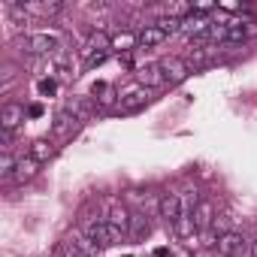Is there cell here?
I'll return each instance as SVG.
<instances>
[{
  "label": "cell",
  "mask_w": 257,
  "mask_h": 257,
  "mask_svg": "<svg viewBox=\"0 0 257 257\" xmlns=\"http://www.w3.org/2000/svg\"><path fill=\"white\" fill-rule=\"evenodd\" d=\"M16 158L10 155V152H4V155H0V179H4V182H13V176H16Z\"/></svg>",
  "instance_id": "obj_20"
},
{
  "label": "cell",
  "mask_w": 257,
  "mask_h": 257,
  "mask_svg": "<svg viewBox=\"0 0 257 257\" xmlns=\"http://www.w3.org/2000/svg\"><path fill=\"white\" fill-rule=\"evenodd\" d=\"M46 115V106L43 103H31L28 106V118H43Z\"/></svg>",
  "instance_id": "obj_25"
},
{
  "label": "cell",
  "mask_w": 257,
  "mask_h": 257,
  "mask_svg": "<svg viewBox=\"0 0 257 257\" xmlns=\"http://www.w3.org/2000/svg\"><path fill=\"white\" fill-rule=\"evenodd\" d=\"M22 121H25V106L22 103H4V112H0V127H4L7 134H13Z\"/></svg>",
  "instance_id": "obj_10"
},
{
  "label": "cell",
  "mask_w": 257,
  "mask_h": 257,
  "mask_svg": "<svg viewBox=\"0 0 257 257\" xmlns=\"http://www.w3.org/2000/svg\"><path fill=\"white\" fill-rule=\"evenodd\" d=\"M37 170H40V164L28 155V158H19V164H16V176H13V182L16 185H25V182H31L34 176H37Z\"/></svg>",
  "instance_id": "obj_17"
},
{
  "label": "cell",
  "mask_w": 257,
  "mask_h": 257,
  "mask_svg": "<svg viewBox=\"0 0 257 257\" xmlns=\"http://www.w3.org/2000/svg\"><path fill=\"white\" fill-rule=\"evenodd\" d=\"M149 233H152V221L143 212H134L131 215V227H127V239H131V242H143Z\"/></svg>",
  "instance_id": "obj_12"
},
{
  "label": "cell",
  "mask_w": 257,
  "mask_h": 257,
  "mask_svg": "<svg viewBox=\"0 0 257 257\" xmlns=\"http://www.w3.org/2000/svg\"><path fill=\"white\" fill-rule=\"evenodd\" d=\"M167 79H164V67L161 64H143V67H137V85H143V88H158V85H164Z\"/></svg>",
  "instance_id": "obj_8"
},
{
  "label": "cell",
  "mask_w": 257,
  "mask_h": 257,
  "mask_svg": "<svg viewBox=\"0 0 257 257\" xmlns=\"http://www.w3.org/2000/svg\"><path fill=\"white\" fill-rule=\"evenodd\" d=\"M55 152H58L55 140H37V143H31V152H28V155H31L37 164H46V161L55 158Z\"/></svg>",
  "instance_id": "obj_16"
},
{
  "label": "cell",
  "mask_w": 257,
  "mask_h": 257,
  "mask_svg": "<svg viewBox=\"0 0 257 257\" xmlns=\"http://www.w3.org/2000/svg\"><path fill=\"white\" fill-rule=\"evenodd\" d=\"M245 37H248V28H245V25H230V31H227V43H224V46L245 43Z\"/></svg>",
  "instance_id": "obj_21"
},
{
  "label": "cell",
  "mask_w": 257,
  "mask_h": 257,
  "mask_svg": "<svg viewBox=\"0 0 257 257\" xmlns=\"http://www.w3.org/2000/svg\"><path fill=\"white\" fill-rule=\"evenodd\" d=\"M106 221H109L115 230H121V233L127 236V227H131V212H127L124 206H112L109 215H106Z\"/></svg>",
  "instance_id": "obj_18"
},
{
  "label": "cell",
  "mask_w": 257,
  "mask_h": 257,
  "mask_svg": "<svg viewBox=\"0 0 257 257\" xmlns=\"http://www.w3.org/2000/svg\"><path fill=\"white\" fill-rule=\"evenodd\" d=\"M106 58H109V52H100V55H91V58L85 61V67H88V70H94V67H100V64H103Z\"/></svg>",
  "instance_id": "obj_24"
},
{
  "label": "cell",
  "mask_w": 257,
  "mask_h": 257,
  "mask_svg": "<svg viewBox=\"0 0 257 257\" xmlns=\"http://www.w3.org/2000/svg\"><path fill=\"white\" fill-rule=\"evenodd\" d=\"M82 257H91V254H82Z\"/></svg>",
  "instance_id": "obj_29"
},
{
  "label": "cell",
  "mask_w": 257,
  "mask_h": 257,
  "mask_svg": "<svg viewBox=\"0 0 257 257\" xmlns=\"http://www.w3.org/2000/svg\"><path fill=\"white\" fill-rule=\"evenodd\" d=\"M91 94H94V100H97L100 106H112V103H118V97H121L115 88H109V85H103V82H97Z\"/></svg>",
  "instance_id": "obj_19"
},
{
  "label": "cell",
  "mask_w": 257,
  "mask_h": 257,
  "mask_svg": "<svg viewBox=\"0 0 257 257\" xmlns=\"http://www.w3.org/2000/svg\"><path fill=\"white\" fill-rule=\"evenodd\" d=\"M251 257H257V239H251Z\"/></svg>",
  "instance_id": "obj_28"
},
{
  "label": "cell",
  "mask_w": 257,
  "mask_h": 257,
  "mask_svg": "<svg viewBox=\"0 0 257 257\" xmlns=\"http://www.w3.org/2000/svg\"><path fill=\"white\" fill-rule=\"evenodd\" d=\"M149 100H152L149 88H143V85H131L127 91H121V97H118V112H137V109H143Z\"/></svg>",
  "instance_id": "obj_4"
},
{
  "label": "cell",
  "mask_w": 257,
  "mask_h": 257,
  "mask_svg": "<svg viewBox=\"0 0 257 257\" xmlns=\"http://www.w3.org/2000/svg\"><path fill=\"white\" fill-rule=\"evenodd\" d=\"M79 127H82V121H79L76 115H70L67 109H61V112H58V118H55V124H52V131H55V137H58V140H67L70 134H76V131H79Z\"/></svg>",
  "instance_id": "obj_11"
},
{
  "label": "cell",
  "mask_w": 257,
  "mask_h": 257,
  "mask_svg": "<svg viewBox=\"0 0 257 257\" xmlns=\"http://www.w3.org/2000/svg\"><path fill=\"white\" fill-rule=\"evenodd\" d=\"M121 230H115L109 221H88L85 224V239L97 248V251H103V248H112L115 242H121Z\"/></svg>",
  "instance_id": "obj_2"
},
{
  "label": "cell",
  "mask_w": 257,
  "mask_h": 257,
  "mask_svg": "<svg viewBox=\"0 0 257 257\" xmlns=\"http://www.w3.org/2000/svg\"><path fill=\"white\" fill-rule=\"evenodd\" d=\"M121 46H134V37H115L112 40V49H121Z\"/></svg>",
  "instance_id": "obj_26"
},
{
  "label": "cell",
  "mask_w": 257,
  "mask_h": 257,
  "mask_svg": "<svg viewBox=\"0 0 257 257\" xmlns=\"http://www.w3.org/2000/svg\"><path fill=\"white\" fill-rule=\"evenodd\" d=\"M212 224H215V206L209 200H200L197 209H194V227H197V233H212Z\"/></svg>",
  "instance_id": "obj_9"
},
{
  "label": "cell",
  "mask_w": 257,
  "mask_h": 257,
  "mask_svg": "<svg viewBox=\"0 0 257 257\" xmlns=\"http://www.w3.org/2000/svg\"><path fill=\"white\" fill-rule=\"evenodd\" d=\"M55 91H58V82L55 79H40V94L43 97H52Z\"/></svg>",
  "instance_id": "obj_23"
},
{
  "label": "cell",
  "mask_w": 257,
  "mask_h": 257,
  "mask_svg": "<svg viewBox=\"0 0 257 257\" xmlns=\"http://www.w3.org/2000/svg\"><path fill=\"white\" fill-rule=\"evenodd\" d=\"M218 254L221 257H248L251 254V242L242 236V233H236V230H224V233H218Z\"/></svg>",
  "instance_id": "obj_3"
},
{
  "label": "cell",
  "mask_w": 257,
  "mask_h": 257,
  "mask_svg": "<svg viewBox=\"0 0 257 257\" xmlns=\"http://www.w3.org/2000/svg\"><path fill=\"white\" fill-rule=\"evenodd\" d=\"M212 25H215V22H212V19H209L206 13H200V10H194V13H191L188 19H182V28H179V31H182L185 37H191V40H194V37H200V34H206V31H209Z\"/></svg>",
  "instance_id": "obj_5"
},
{
  "label": "cell",
  "mask_w": 257,
  "mask_h": 257,
  "mask_svg": "<svg viewBox=\"0 0 257 257\" xmlns=\"http://www.w3.org/2000/svg\"><path fill=\"white\" fill-rule=\"evenodd\" d=\"M167 40V34L158 28V25H146L143 31H140V37H137V46L140 49H155V46H161Z\"/></svg>",
  "instance_id": "obj_14"
},
{
  "label": "cell",
  "mask_w": 257,
  "mask_h": 257,
  "mask_svg": "<svg viewBox=\"0 0 257 257\" xmlns=\"http://www.w3.org/2000/svg\"><path fill=\"white\" fill-rule=\"evenodd\" d=\"M155 25H158V28H161L167 37H170V34H176V31L182 28V22H179V19H167V16H164V19H158Z\"/></svg>",
  "instance_id": "obj_22"
},
{
  "label": "cell",
  "mask_w": 257,
  "mask_h": 257,
  "mask_svg": "<svg viewBox=\"0 0 257 257\" xmlns=\"http://www.w3.org/2000/svg\"><path fill=\"white\" fill-rule=\"evenodd\" d=\"M64 109H67L70 115H76V118H79L82 124H85V121H88V118L94 115V106H91V103H88L85 97H67V103H64Z\"/></svg>",
  "instance_id": "obj_15"
},
{
  "label": "cell",
  "mask_w": 257,
  "mask_h": 257,
  "mask_svg": "<svg viewBox=\"0 0 257 257\" xmlns=\"http://www.w3.org/2000/svg\"><path fill=\"white\" fill-rule=\"evenodd\" d=\"M161 67H164V79H167L170 85L185 82L188 73H191V67L185 64V58H167V61H161Z\"/></svg>",
  "instance_id": "obj_7"
},
{
  "label": "cell",
  "mask_w": 257,
  "mask_h": 257,
  "mask_svg": "<svg viewBox=\"0 0 257 257\" xmlns=\"http://www.w3.org/2000/svg\"><path fill=\"white\" fill-rule=\"evenodd\" d=\"M158 206H161V218H164L170 227L185 215V203H182V197H179V194H173V191H170V194H164Z\"/></svg>",
  "instance_id": "obj_6"
},
{
  "label": "cell",
  "mask_w": 257,
  "mask_h": 257,
  "mask_svg": "<svg viewBox=\"0 0 257 257\" xmlns=\"http://www.w3.org/2000/svg\"><path fill=\"white\" fill-rule=\"evenodd\" d=\"M19 46H22V52L31 55V58H49V55H55V52L61 49L58 37L49 34V31H43V34H28V37L19 40Z\"/></svg>",
  "instance_id": "obj_1"
},
{
  "label": "cell",
  "mask_w": 257,
  "mask_h": 257,
  "mask_svg": "<svg viewBox=\"0 0 257 257\" xmlns=\"http://www.w3.org/2000/svg\"><path fill=\"white\" fill-rule=\"evenodd\" d=\"M173 233L185 242V245H197V227H194V215H182L176 224H173Z\"/></svg>",
  "instance_id": "obj_13"
},
{
  "label": "cell",
  "mask_w": 257,
  "mask_h": 257,
  "mask_svg": "<svg viewBox=\"0 0 257 257\" xmlns=\"http://www.w3.org/2000/svg\"><path fill=\"white\" fill-rule=\"evenodd\" d=\"M152 257H173V254H170V248H155Z\"/></svg>",
  "instance_id": "obj_27"
}]
</instances>
